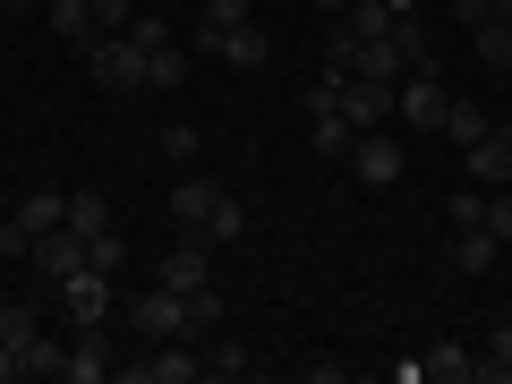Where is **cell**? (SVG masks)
Wrapping results in <instances>:
<instances>
[{
  "mask_svg": "<svg viewBox=\"0 0 512 384\" xmlns=\"http://www.w3.org/2000/svg\"><path fill=\"white\" fill-rule=\"evenodd\" d=\"M487 384H512V316L487 333Z\"/></svg>",
  "mask_w": 512,
  "mask_h": 384,
  "instance_id": "obj_27",
  "label": "cell"
},
{
  "mask_svg": "<svg viewBox=\"0 0 512 384\" xmlns=\"http://www.w3.org/2000/svg\"><path fill=\"white\" fill-rule=\"evenodd\" d=\"M9 9H18V0H0V18H9Z\"/></svg>",
  "mask_w": 512,
  "mask_h": 384,
  "instance_id": "obj_40",
  "label": "cell"
},
{
  "mask_svg": "<svg viewBox=\"0 0 512 384\" xmlns=\"http://www.w3.org/2000/svg\"><path fill=\"white\" fill-rule=\"evenodd\" d=\"M461 163H470V188H504V180H512V128L470 137V146H461Z\"/></svg>",
  "mask_w": 512,
  "mask_h": 384,
  "instance_id": "obj_11",
  "label": "cell"
},
{
  "mask_svg": "<svg viewBox=\"0 0 512 384\" xmlns=\"http://www.w3.org/2000/svg\"><path fill=\"white\" fill-rule=\"evenodd\" d=\"M9 376H18V350H0V384H9Z\"/></svg>",
  "mask_w": 512,
  "mask_h": 384,
  "instance_id": "obj_37",
  "label": "cell"
},
{
  "mask_svg": "<svg viewBox=\"0 0 512 384\" xmlns=\"http://www.w3.org/2000/svg\"><path fill=\"white\" fill-rule=\"evenodd\" d=\"M163 86H188V43H180V35L146 52V94H163Z\"/></svg>",
  "mask_w": 512,
  "mask_h": 384,
  "instance_id": "obj_17",
  "label": "cell"
},
{
  "mask_svg": "<svg viewBox=\"0 0 512 384\" xmlns=\"http://www.w3.org/2000/svg\"><path fill=\"white\" fill-rule=\"evenodd\" d=\"M487 231L512 248V180H504V188H487Z\"/></svg>",
  "mask_w": 512,
  "mask_h": 384,
  "instance_id": "obj_29",
  "label": "cell"
},
{
  "mask_svg": "<svg viewBox=\"0 0 512 384\" xmlns=\"http://www.w3.org/2000/svg\"><path fill=\"white\" fill-rule=\"evenodd\" d=\"M26 265H35V274H43V282H69V274H77V265H86V239H77V231H69V222H52V231H43V239H35V256H26Z\"/></svg>",
  "mask_w": 512,
  "mask_h": 384,
  "instance_id": "obj_12",
  "label": "cell"
},
{
  "mask_svg": "<svg viewBox=\"0 0 512 384\" xmlns=\"http://www.w3.org/2000/svg\"><path fill=\"white\" fill-rule=\"evenodd\" d=\"M453 222H487V188H453Z\"/></svg>",
  "mask_w": 512,
  "mask_h": 384,
  "instance_id": "obj_33",
  "label": "cell"
},
{
  "mask_svg": "<svg viewBox=\"0 0 512 384\" xmlns=\"http://www.w3.org/2000/svg\"><path fill=\"white\" fill-rule=\"evenodd\" d=\"M239 231H248V214H239V197L222 188V205H214V222H205V239L222 248V239H239Z\"/></svg>",
  "mask_w": 512,
  "mask_h": 384,
  "instance_id": "obj_28",
  "label": "cell"
},
{
  "mask_svg": "<svg viewBox=\"0 0 512 384\" xmlns=\"http://www.w3.org/2000/svg\"><path fill=\"white\" fill-rule=\"evenodd\" d=\"M384 9H393V18H402V9H419V0H384Z\"/></svg>",
  "mask_w": 512,
  "mask_h": 384,
  "instance_id": "obj_38",
  "label": "cell"
},
{
  "mask_svg": "<svg viewBox=\"0 0 512 384\" xmlns=\"http://www.w3.org/2000/svg\"><path fill=\"white\" fill-rule=\"evenodd\" d=\"M86 77L94 86H111V94H146V43L128 35H86Z\"/></svg>",
  "mask_w": 512,
  "mask_h": 384,
  "instance_id": "obj_1",
  "label": "cell"
},
{
  "mask_svg": "<svg viewBox=\"0 0 512 384\" xmlns=\"http://www.w3.org/2000/svg\"><path fill=\"white\" fill-rule=\"evenodd\" d=\"M86 265H103V274H120V265H128V248H120V231H103V239H86Z\"/></svg>",
  "mask_w": 512,
  "mask_h": 384,
  "instance_id": "obj_31",
  "label": "cell"
},
{
  "mask_svg": "<svg viewBox=\"0 0 512 384\" xmlns=\"http://www.w3.org/2000/svg\"><path fill=\"white\" fill-rule=\"evenodd\" d=\"M470 43H478V69H512V18H478Z\"/></svg>",
  "mask_w": 512,
  "mask_h": 384,
  "instance_id": "obj_20",
  "label": "cell"
},
{
  "mask_svg": "<svg viewBox=\"0 0 512 384\" xmlns=\"http://www.w3.org/2000/svg\"><path fill=\"white\" fill-rule=\"evenodd\" d=\"M495 18H512V0H495Z\"/></svg>",
  "mask_w": 512,
  "mask_h": 384,
  "instance_id": "obj_39",
  "label": "cell"
},
{
  "mask_svg": "<svg viewBox=\"0 0 512 384\" xmlns=\"http://www.w3.org/2000/svg\"><path fill=\"white\" fill-rule=\"evenodd\" d=\"M402 376H419V384H487V350H461V342H436L427 359H410Z\"/></svg>",
  "mask_w": 512,
  "mask_h": 384,
  "instance_id": "obj_7",
  "label": "cell"
},
{
  "mask_svg": "<svg viewBox=\"0 0 512 384\" xmlns=\"http://www.w3.org/2000/svg\"><path fill=\"white\" fill-rule=\"evenodd\" d=\"M444 103H453V86H444V69H410L402 86H393V111H402L410 137H427V128H444Z\"/></svg>",
  "mask_w": 512,
  "mask_h": 384,
  "instance_id": "obj_4",
  "label": "cell"
},
{
  "mask_svg": "<svg viewBox=\"0 0 512 384\" xmlns=\"http://www.w3.org/2000/svg\"><path fill=\"white\" fill-rule=\"evenodd\" d=\"M350 180L359 188H393L402 180V146H393L384 128H359V137H350Z\"/></svg>",
  "mask_w": 512,
  "mask_h": 384,
  "instance_id": "obj_9",
  "label": "cell"
},
{
  "mask_svg": "<svg viewBox=\"0 0 512 384\" xmlns=\"http://www.w3.org/2000/svg\"><path fill=\"white\" fill-rule=\"evenodd\" d=\"M52 222H69V197H52V188H35V197H26L18 214L0 222V256H9V265H26V256H35V239L52 231Z\"/></svg>",
  "mask_w": 512,
  "mask_h": 384,
  "instance_id": "obj_3",
  "label": "cell"
},
{
  "mask_svg": "<svg viewBox=\"0 0 512 384\" xmlns=\"http://www.w3.org/2000/svg\"><path fill=\"white\" fill-rule=\"evenodd\" d=\"M154 282H171V291H197V282H214V239H205V231H180V239L163 248V274H154Z\"/></svg>",
  "mask_w": 512,
  "mask_h": 384,
  "instance_id": "obj_10",
  "label": "cell"
},
{
  "mask_svg": "<svg viewBox=\"0 0 512 384\" xmlns=\"http://www.w3.org/2000/svg\"><path fill=\"white\" fill-rule=\"evenodd\" d=\"M495 256H504V239L487 222H453V265L461 274H495Z\"/></svg>",
  "mask_w": 512,
  "mask_h": 384,
  "instance_id": "obj_14",
  "label": "cell"
},
{
  "mask_svg": "<svg viewBox=\"0 0 512 384\" xmlns=\"http://www.w3.org/2000/svg\"><path fill=\"white\" fill-rule=\"evenodd\" d=\"M342 120L350 128H384L393 120V86H359V77H350L342 86Z\"/></svg>",
  "mask_w": 512,
  "mask_h": 384,
  "instance_id": "obj_15",
  "label": "cell"
},
{
  "mask_svg": "<svg viewBox=\"0 0 512 384\" xmlns=\"http://www.w3.org/2000/svg\"><path fill=\"white\" fill-rule=\"evenodd\" d=\"M128 35H137V43L154 52V43H171V18H128Z\"/></svg>",
  "mask_w": 512,
  "mask_h": 384,
  "instance_id": "obj_34",
  "label": "cell"
},
{
  "mask_svg": "<svg viewBox=\"0 0 512 384\" xmlns=\"http://www.w3.org/2000/svg\"><path fill=\"white\" fill-rule=\"evenodd\" d=\"M128 18H137V0H94V26H103V35H120Z\"/></svg>",
  "mask_w": 512,
  "mask_h": 384,
  "instance_id": "obj_32",
  "label": "cell"
},
{
  "mask_svg": "<svg viewBox=\"0 0 512 384\" xmlns=\"http://www.w3.org/2000/svg\"><path fill=\"white\" fill-rule=\"evenodd\" d=\"M52 35L60 43H86L94 35V0H52Z\"/></svg>",
  "mask_w": 512,
  "mask_h": 384,
  "instance_id": "obj_24",
  "label": "cell"
},
{
  "mask_svg": "<svg viewBox=\"0 0 512 384\" xmlns=\"http://www.w3.org/2000/svg\"><path fill=\"white\" fill-rule=\"evenodd\" d=\"M137 9H154V0H137Z\"/></svg>",
  "mask_w": 512,
  "mask_h": 384,
  "instance_id": "obj_41",
  "label": "cell"
},
{
  "mask_svg": "<svg viewBox=\"0 0 512 384\" xmlns=\"http://www.w3.org/2000/svg\"><path fill=\"white\" fill-rule=\"evenodd\" d=\"M43 333V316H35V299H0V350H26Z\"/></svg>",
  "mask_w": 512,
  "mask_h": 384,
  "instance_id": "obj_21",
  "label": "cell"
},
{
  "mask_svg": "<svg viewBox=\"0 0 512 384\" xmlns=\"http://www.w3.org/2000/svg\"><path fill=\"white\" fill-rule=\"evenodd\" d=\"M69 231L77 239H103L111 231V197H103V188H77V197H69Z\"/></svg>",
  "mask_w": 512,
  "mask_h": 384,
  "instance_id": "obj_19",
  "label": "cell"
},
{
  "mask_svg": "<svg viewBox=\"0 0 512 384\" xmlns=\"http://www.w3.org/2000/svg\"><path fill=\"white\" fill-rule=\"evenodd\" d=\"M487 128H495V120L470 103V94H453V103H444V137H453V146H470V137H487Z\"/></svg>",
  "mask_w": 512,
  "mask_h": 384,
  "instance_id": "obj_23",
  "label": "cell"
},
{
  "mask_svg": "<svg viewBox=\"0 0 512 384\" xmlns=\"http://www.w3.org/2000/svg\"><path fill=\"white\" fill-rule=\"evenodd\" d=\"M128 333H137V342H180V333H188V299L171 291V282L137 291V299H128Z\"/></svg>",
  "mask_w": 512,
  "mask_h": 384,
  "instance_id": "obj_5",
  "label": "cell"
},
{
  "mask_svg": "<svg viewBox=\"0 0 512 384\" xmlns=\"http://www.w3.org/2000/svg\"><path fill=\"white\" fill-rule=\"evenodd\" d=\"M197 359H205V376H248V342H231V333H205V350H197Z\"/></svg>",
  "mask_w": 512,
  "mask_h": 384,
  "instance_id": "obj_22",
  "label": "cell"
},
{
  "mask_svg": "<svg viewBox=\"0 0 512 384\" xmlns=\"http://www.w3.org/2000/svg\"><path fill=\"white\" fill-rule=\"evenodd\" d=\"M342 9H350V0H316V18H342Z\"/></svg>",
  "mask_w": 512,
  "mask_h": 384,
  "instance_id": "obj_36",
  "label": "cell"
},
{
  "mask_svg": "<svg viewBox=\"0 0 512 384\" xmlns=\"http://www.w3.org/2000/svg\"><path fill=\"white\" fill-rule=\"evenodd\" d=\"M60 291V316H69V333L77 325H111V299H120V274H103V265H77L69 282H52Z\"/></svg>",
  "mask_w": 512,
  "mask_h": 384,
  "instance_id": "obj_2",
  "label": "cell"
},
{
  "mask_svg": "<svg viewBox=\"0 0 512 384\" xmlns=\"http://www.w3.org/2000/svg\"><path fill=\"white\" fill-rule=\"evenodd\" d=\"M197 18H205V26H248V18H256V0H205Z\"/></svg>",
  "mask_w": 512,
  "mask_h": 384,
  "instance_id": "obj_30",
  "label": "cell"
},
{
  "mask_svg": "<svg viewBox=\"0 0 512 384\" xmlns=\"http://www.w3.org/2000/svg\"><path fill=\"white\" fill-rule=\"evenodd\" d=\"M393 52H402V69H436V35H427V26L410 18V9L393 18Z\"/></svg>",
  "mask_w": 512,
  "mask_h": 384,
  "instance_id": "obj_18",
  "label": "cell"
},
{
  "mask_svg": "<svg viewBox=\"0 0 512 384\" xmlns=\"http://www.w3.org/2000/svg\"><path fill=\"white\" fill-rule=\"evenodd\" d=\"M453 18H461V26H478V18H495V0H453Z\"/></svg>",
  "mask_w": 512,
  "mask_h": 384,
  "instance_id": "obj_35",
  "label": "cell"
},
{
  "mask_svg": "<svg viewBox=\"0 0 512 384\" xmlns=\"http://www.w3.org/2000/svg\"><path fill=\"white\" fill-rule=\"evenodd\" d=\"M214 60H231V69H265V60H274V43H265V26H222V52Z\"/></svg>",
  "mask_w": 512,
  "mask_h": 384,
  "instance_id": "obj_16",
  "label": "cell"
},
{
  "mask_svg": "<svg viewBox=\"0 0 512 384\" xmlns=\"http://www.w3.org/2000/svg\"><path fill=\"white\" fill-rule=\"evenodd\" d=\"M214 205H222V180H197V171H188V180L171 188V222H180V231H205Z\"/></svg>",
  "mask_w": 512,
  "mask_h": 384,
  "instance_id": "obj_13",
  "label": "cell"
},
{
  "mask_svg": "<svg viewBox=\"0 0 512 384\" xmlns=\"http://www.w3.org/2000/svg\"><path fill=\"white\" fill-rule=\"evenodd\" d=\"M60 359H69V342H52V333H35V342L18 350V376H60Z\"/></svg>",
  "mask_w": 512,
  "mask_h": 384,
  "instance_id": "obj_25",
  "label": "cell"
},
{
  "mask_svg": "<svg viewBox=\"0 0 512 384\" xmlns=\"http://www.w3.org/2000/svg\"><path fill=\"white\" fill-rule=\"evenodd\" d=\"M103 376H120L111 333H103V325H77V333H69V359H60V384H103Z\"/></svg>",
  "mask_w": 512,
  "mask_h": 384,
  "instance_id": "obj_8",
  "label": "cell"
},
{
  "mask_svg": "<svg viewBox=\"0 0 512 384\" xmlns=\"http://www.w3.org/2000/svg\"><path fill=\"white\" fill-rule=\"evenodd\" d=\"M188 299V333H222V291L214 282H197V291H180Z\"/></svg>",
  "mask_w": 512,
  "mask_h": 384,
  "instance_id": "obj_26",
  "label": "cell"
},
{
  "mask_svg": "<svg viewBox=\"0 0 512 384\" xmlns=\"http://www.w3.org/2000/svg\"><path fill=\"white\" fill-rule=\"evenodd\" d=\"M120 376L128 384H197L205 359L188 350V333H180V342H146V359H120Z\"/></svg>",
  "mask_w": 512,
  "mask_h": 384,
  "instance_id": "obj_6",
  "label": "cell"
}]
</instances>
